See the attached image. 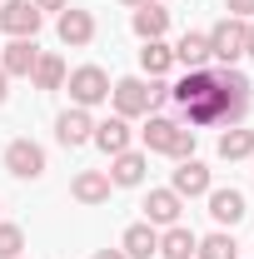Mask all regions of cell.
<instances>
[{
    "label": "cell",
    "instance_id": "6da1fadb",
    "mask_svg": "<svg viewBox=\"0 0 254 259\" xmlns=\"http://www.w3.org/2000/svg\"><path fill=\"white\" fill-rule=\"evenodd\" d=\"M110 100H115V115L135 120V115H150L159 100H170V90L159 80H145V75H125V80L110 85Z\"/></svg>",
    "mask_w": 254,
    "mask_h": 259
},
{
    "label": "cell",
    "instance_id": "7a4b0ae2",
    "mask_svg": "<svg viewBox=\"0 0 254 259\" xmlns=\"http://www.w3.org/2000/svg\"><path fill=\"white\" fill-rule=\"evenodd\" d=\"M65 85H70V100H75L80 110H95V105L110 100V75H105L100 65H80V70H70Z\"/></svg>",
    "mask_w": 254,
    "mask_h": 259
},
{
    "label": "cell",
    "instance_id": "3957f363",
    "mask_svg": "<svg viewBox=\"0 0 254 259\" xmlns=\"http://www.w3.org/2000/svg\"><path fill=\"white\" fill-rule=\"evenodd\" d=\"M209 35V60H220V65H239L244 60V20H234V15H224L215 30H204Z\"/></svg>",
    "mask_w": 254,
    "mask_h": 259
},
{
    "label": "cell",
    "instance_id": "277c9868",
    "mask_svg": "<svg viewBox=\"0 0 254 259\" xmlns=\"http://www.w3.org/2000/svg\"><path fill=\"white\" fill-rule=\"evenodd\" d=\"M5 169H10L15 180H40V175H45V150H40L35 140H10V145H5Z\"/></svg>",
    "mask_w": 254,
    "mask_h": 259
},
{
    "label": "cell",
    "instance_id": "5b68a950",
    "mask_svg": "<svg viewBox=\"0 0 254 259\" xmlns=\"http://www.w3.org/2000/svg\"><path fill=\"white\" fill-rule=\"evenodd\" d=\"M0 30L10 35V40H35L40 10H35L30 0H5V5H0Z\"/></svg>",
    "mask_w": 254,
    "mask_h": 259
},
{
    "label": "cell",
    "instance_id": "8992f818",
    "mask_svg": "<svg viewBox=\"0 0 254 259\" xmlns=\"http://www.w3.org/2000/svg\"><path fill=\"white\" fill-rule=\"evenodd\" d=\"M55 140H60L65 150H80V145H90V140H95V120H90V110L70 105L60 120H55Z\"/></svg>",
    "mask_w": 254,
    "mask_h": 259
},
{
    "label": "cell",
    "instance_id": "52a82bcc",
    "mask_svg": "<svg viewBox=\"0 0 254 259\" xmlns=\"http://www.w3.org/2000/svg\"><path fill=\"white\" fill-rule=\"evenodd\" d=\"M140 209H145V225L170 229V225H180V209H185V199H180L175 190H150Z\"/></svg>",
    "mask_w": 254,
    "mask_h": 259
},
{
    "label": "cell",
    "instance_id": "ba28073f",
    "mask_svg": "<svg viewBox=\"0 0 254 259\" xmlns=\"http://www.w3.org/2000/svg\"><path fill=\"white\" fill-rule=\"evenodd\" d=\"M55 35H60L65 45H90V40H95V15H90V10L65 5L60 20H55Z\"/></svg>",
    "mask_w": 254,
    "mask_h": 259
},
{
    "label": "cell",
    "instance_id": "9c48e42d",
    "mask_svg": "<svg viewBox=\"0 0 254 259\" xmlns=\"http://www.w3.org/2000/svg\"><path fill=\"white\" fill-rule=\"evenodd\" d=\"M145 169H150V160L140 155V150H125V155H110V185H120V190H135L140 180H145Z\"/></svg>",
    "mask_w": 254,
    "mask_h": 259
},
{
    "label": "cell",
    "instance_id": "30bf717a",
    "mask_svg": "<svg viewBox=\"0 0 254 259\" xmlns=\"http://www.w3.org/2000/svg\"><path fill=\"white\" fill-rule=\"evenodd\" d=\"M130 30L140 35V40H164V30H170V10L164 5H135V15H130Z\"/></svg>",
    "mask_w": 254,
    "mask_h": 259
},
{
    "label": "cell",
    "instance_id": "8fae6325",
    "mask_svg": "<svg viewBox=\"0 0 254 259\" xmlns=\"http://www.w3.org/2000/svg\"><path fill=\"white\" fill-rule=\"evenodd\" d=\"M35 60H40V45H35V40H10V45L0 50V70H5L10 80H15V75H25V80H30Z\"/></svg>",
    "mask_w": 254,
    "mask_h": 259
},
{
    "label": "cell",
    "instance_id": "7c38bea8",
    "mask_svg": "<svg viewBox=\"0 0 254 259\" xmlns=\"http://www.w3.org/2000/svg\"><path fill=\"white\" fill-rule=\"evenodd\" d=\"M170 190L180 194V199H199V194H209V169L199 160H180V169H175V185Z\"/></svg>",
    "mask_w": 254,
    "mask_h": 259
},
{
    "label": "cell",
    "instance_id": "4fadbf2b",
    "mask_svg": "<svg viewBox=\"0 0 254 259\" xmlns=\"http://www.w3.org/2000/svg\"><path fill=\"white\" fill-rule=\"evenodd\" d=\"M110 190H115V185H110V175H105V169H80V175H75V185H70V194H75L80 204H105Z\"/></svg>",
    "mask_w": 254,
    "mask_h": 259
},
{
    "label": "cell",
    "instance_id": "5bb4252c",
    "mask_svg": "<svg viewBox=\"0 0 254 259\" xmlns=\"http://www.w3.org/2000/svg\"><path fill=\"white\" fill-rule=\"evenodd\" d=\"M175 50V65H185V70H204L209 60V35L204 30H185L180 35V45H170Z\"/></svg>",
    "mask_w": 254,
    "mask_h": 259
},
{
    "label": "cell",
    "instance_id": "9a60e30c",
    "mask_svg": "<svg viewBox=\"0 0 254 259\" xmlns=\"http://www.w3.org/2000/svg\"><path fill=\"white\" fill-rule=\"evenodd\" d=\"M120 249H125V259H150V254H159V229L155 225H130L125 229V239H120Z\"/></svg>",
    "mask_w": 254,
    "mask_h": 259
},
{
    "label": "cell",
    "instance_id": "2e32d148",
    "mask_svg": "<svg viewBox=\"0 0 254 259\" xmlns=\"http://www.w3.org/2000/svg\"><path fill=\"white\" fill-rule=\"evenodd\" d=\"M209 214H215V225H239L249 209H244V194L239 190H209Z\"/></svg>",
    "mask_w": 254,
    "mask_h": 259
},
{
    "label": "cell",
    "instance_id": "e0dca14e",
    "mask_svg": "<svg viewBox=\"0 0 254 259\" xmlns=\"http://www.w3.org/2000/svg\"><path fill=\"white\" fill-rule=\"evenodd\" d=\"M95 145L105 150V155H125V150H130V120H125V115L100 120V125H95Z\"/></svg>",
    "mask_w": 254,
    "mask_h": 259
},
{
    "label": "cell",
    "instance_id": "ac0fdd59",
    "mask_svg": "<svg viewBox=\"0 0 254 259\" xmlns=\"http://www.w3.org/2000/svg\"><path fill=\"white\" fill-rule=\"evenodd\" d=\"M194 249H199V234L185 229V225H170L159 234V254L164 259H194Z\"/></svg>",
    "mask_w": 254,
    "mask_h": 259
},
{
    "label": "cell",
    "instance_id": "d6986e66",
    "mask_svg": "<svg viewBox=\"0 0 254 259\" xmlns=\"http://www.w3.org/2000/svg\"><path fill=\"white\" fill-rule=\"evenodd\" d=\"M140 135H145V150L170 155V150H175V140H180V125H175V120H164V115H150V125L140 130Z\"/></svg>",
    "mask_w": 254,
    "mask_h": 259
},
{
    "label": "cell",
    "instance_id": "ffe728a7",
    "mask_svg": "<svg viewBox=\"0 0 254 259\" xmlns=\"http://www.w3.org/2000/svg\"><path fill=\"white\" fill-rule=\"evenodd\" d=\"M140 70H145L150 80L170 75V70H175V50H170L164 40H145V50H140Z\"/></svg>",
    "mask_w": 254,
    "mask_h": 259
},
{
    "label": "cell",
    "instance_id": "44dd1931",
    "mask_svg": "<svg viewBox=\"0 0 254 259\" xmlns=\"http://www.w3.org/2000/svg\"><path fill=\"white\" fill-rule=\"evenodd\" d=\"M249 155H254V130L229 125L220 135V160H249Z\"/></svg>",
    "mask_w": 254,
    "mask_h": 259
},
{
    "label": "cell",
    "instance_id": "7402d4cb",
    "mask_svg": "<svg viewBox=\"0 0 254 259\" xmlns=\"http://www.w3.org/2000/svg\"><path fill=\"white\" fill-rule=\"evenodd\" d=\"M30 80H35V90H60L65 85V60L60 55H40L30 70Z\"/></svg>",
    "mask_w": 254,
    "mask_h": 259
},
{
    "label": "cell",
    "instance_id": "603a6c76",
    "mask_svg": "<svg viewBox=\"0 0 254 259\" xmlns=\"http://www.w3.org/2000/svg\"><path fill=\"white\" fill-rule=\"evenodd\" d=\"M194 259H239V244H234V234L215 229V234H204V239H199Z\"/></svg>",
    "mask_w": 254,
    "mask_h": 259
},
{
    "label": "cell",
    "instance_id": "cb8c5ba5",
    "mask_svg": "<svg viewBox=\"0 0 254 259\" xmlns=\"http://www.w3.org/2000/svg\"><path fill=\"white\" fill-rule=\"evenodd\" d=\"M20 249H25V229L0 225V259H20Z\"/></svg>",
    "mask_w": 254,
    "mask_h": 259
},
{
    "label": "cell",
    "instance_id": "d4e9b609",
    "mask_svg": "<svg viewBox=\"0 0 254 259\" xmlns=\"http://www.w3.org/2000/svg\"><path fill=\"white\" fill-rule=\"evenodd\" d=\"M224 10H229L234 20H254V0H224Z\"/></svg>",
    "mask_w": 254,
    "mask_h": 259
},
{
    "label": "cell",
    "instance_id": "484cf974",
    "mask_svg": "<svg viewBox=\"0 0 254 259\" xmlns=\"http://www.w3.org/2000/svg\"><path fill=\"white\" fill-rule=\"evenodd\" d=\"M35 10H40V15H45V10H65V5H70V0H30Z\"/></svg>",
    "mask_w": 254,
    "mask_h": 259
},
{
    "label": "cell",
    "instance_id": "4316f807",
    "mask_svg": "<svg viewBox=\"0 0 254 259\" xmlns=\"http://www.w3.org/2000/svg\"><path fill=\"white\" fill-rule=\"evenodd\" d=\"M244 55H254V20H244Z\"/></svg>",
    "mask_w": 254,
    "mask_h": 259
},
{
    "label": "cell",
    "instance_id": "83f0119b",
    "mask_svg": "<svg viewBox=\"0 0 254 259\" xmlns=\"http://www.w3.org/2000/svg\"><path fill=\"white\" fill-rule=\"evenodd\" d=\"M5 100H10V75L0 70V105H5Z\"/></svg>",
    "mask_w": 254,
    "mask_h": 259
},
{
    "label": "cell",
    "instance_id": "f1b7e54d",
    "mask_svg": "<svg viewBox=\"0 0 254 259\" xmlns=\"http://www.w3.org/2000/svg\"><path fill=\"white\" fill-rule=\"evenodd\" d=\"M95 259H125V249H95Z\"/></svg>",
    "mask_w": 254,
    "mask_h": 259
},
{
    "label": "cell",
    "instance_id": "f546056e",
    "mask_svg": "<svg viewBox=\"0 0 254 259\" xmlns=\"http://www.w3.org/2000/svg\"><path fill=\"white\" fill-rule=\"evenodd\" d=\"M125 5H150V0H125Z\"/></svg>",
    "mask_w": 254,
    "mask_h": 259
},
{
    "label": "cell",
    "instance_id": "4dcf8cb0",
    "mask_svg": "<svg viewBox=\"0 0 254 259\" xmlns=\"http://www.w3.org/2000/svg\"><path fill=\"white\" fill-rule=\"evenodd\" d=\"M249 160H254V155H249Z\"/></svg>",
    "mask_w": 254,
    "mask_h": 259
}]
</instances>
